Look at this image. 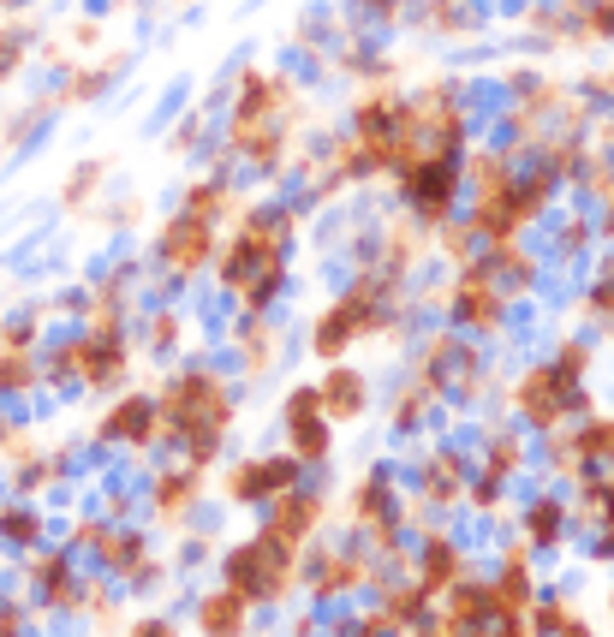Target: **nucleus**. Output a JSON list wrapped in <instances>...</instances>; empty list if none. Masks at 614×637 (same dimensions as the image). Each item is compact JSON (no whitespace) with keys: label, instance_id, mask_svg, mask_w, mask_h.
<instances>
[{"label":"nucleus","instance_id":"obj_1","mask_svg":"<svg viewBox=\"0 0 614 637\" xmlns=\"http://www.w3.org/2000/svg\"><path fill=\"white\" fill-rule=\"evenodd\" d=\"M155 418H162V441H185V465L209 471L233 429V393L215 369H180L155 399Z\"/></svg>","mask_w":614,"mask_h":637},{"label":"nucleus","instance_id":"obj_2","mask_svg":"<svg viewBox=\"0 0 614 637\" xmlns=\"http://www.w3.org/2000/svg\"><path fill=\"white\" fill-rule=\"evenodd\" d=\"M292 227H299V220H292L287 209L251 215V220L239 227V239L227 245L222 280L245 299V310H251V316H262V310H269V299L287 287V245H292Z\"/></svg>","mask_w":614,"mask_h":637},{"label":"nucleus","instance_id":"obj_3","mask_svg":"<svg viewBox=\"0 0 614 637\" xmlns=\"http://www.w3.org/2000/svg\"><path fill=\"white\" fill-rule=\"evenodd\" d=\"M292 108V84L269 78V72H245L239 78V108H233V150L251 161L257 173L281 168V114Z\"/></svg>","mask_w":614,"mask_h":637},{"label":"nucleus","instance_id":"obj_4","mask_svg":"<svg viewBox=\"0 0 614 637\" xmlns=\"http://www.w3.org/2000/svg\"><path fill=\"white\" fill-rule=\"evenodd\" d=\"M394 269H370V274H358L353 287H346V299H334L323 310V322H316V334H311V346H316V358L323 364H341V352L353 346V339L364 334H383L388 328V292H394Z\"/></svg>","mask_w":614,"mask_h":637},{"label":"nucleus","instance_id":"obj_5","mask_svg":"<svg viewBox=\"0 0 614 637\" xmlns=\"http://www.w3.org/2000/svg\"><path fill=\"white\" fill-rule=\"evenodd\" d=\"M584 364H591V352L573 339V346H561V358H554V364L525 369V381H519V418L531 423V429H561L579 411V399H584Z\"/></svg>","mask_w":614,"mask_h":637},{"label":"nucleus","instance_id":"obj_6","mask_svg":"<svg viewBox=\"0 0 614 637\" xmlns=\"http://www.w3.org/2000/svg\"><path fill=\"white\" fill-rule=\"evenodd\" d=\"M292 577H299V548H287V542H274V537H257L251 542H239L227 554V590H239L245 602H262V607H274V602H287V590H292Z\"/></svg>","mask_w":614,"mask_h":637},{"label":"nucleus","instance_id":"obj_7","mask_svg":"<svg viewBox=\"0 0 614 637\" xmlns=\"http://www.w3.org/2000/svg\"><path fill=\"white\" fill-rule=\"evenodd\" d=\"M209 250H215V220L192 215V209H180L162 227V239H155V257H162V269L173 280H192L203 262H209Z\"/></svg>","mask_w":614,"mask_h":637},{"label":"nucleus","instance_id":"obj_8","mask_svg":"<svg viewBox=\"0 0 614 637\" xmlns=\"http://www.w3.org/2000/svg\"><path fill=\"white\" fill-rule=\"evenodd\" d=\"M400 197L418 209L423 227H442L453 197H460V168L453 161H412V168H400Z\"/></svg>","mask_w":614,"mask_h":637},{"label":"nucleus","instance_id":"obj_9","mask_svg":"<svg viewBox=\"0 0 614 637\" xmlns=\"http://www.w3.org/2000/svg\"><path fill=\"white\" fill-rule=\"evenodd\" d=\"M453 322L472 334H495L502 328V292H495V269L484 262H465L453 280Z\"/></svg>","mask_w":614,"mask_h":637},{"label":"nucleus","instance_id":"obj_10","mask_svg":"<svg viewBox=\"0 0 614 637\" xmlns=\"http://www.w3.org/2000/svg\"><path fill=\"white\" fill-rule=\"evenodd\" d=\"M287 441H292V458L299 465H323L328 447H334V429L316 406V388H299L287 399Z\"/></svg>","mask_w":614,"mask_h":637},{"label":"nucleus","instance_id":"obj_11","mask_svg":"<svg viewBox=\"0 0 614 637\" xmlns=\"http://www.w3.org/2000/svg\"><path fill=\"white\" fill-rule=\"evenodd\" d=\"M96 441H126V447H150V441H162V418H155V399H150V393L120 399V406H114L108 418L96 423Z\"/></svg>","mask_w":614,"mask_h":637},{"label":"nucleus","instance_id":"obj_12","mask_svg":"<svg viewBox=\"0 0 614 637\" xmlns=\"http://www.w3.org/2000/svg\"><path fill=\"white\" fill-rule=\"evenodd\" d=\"M299 483V458L281 453V458H251V465H239L227 477V495L233 500H274L287 495V488Z\"/></svg>","mask_w":614,"mask_h":637},{"label":"nucleus","instance_id":"obj_13","mask_svg":"<svg viewBox=\"0 0 614 637\" xmlns=\"http://www.w3.org/2000/svg\"><path fill=\"white\" fill-rule=\"evenodd\" d=\"M269 518H262V537H274V542H287V548H299L304 537H311L316 525H323V495H274L269 500Z\"/></svg>","mask_w":614,"mask_h":637},{"label":"nucleus","instance_id":"obj_14","mask_svg":"<svg viewBox=\"0 0 614 637\" xmlns=\"http://www.w3.org/2000/svg\"><path fill=\"white\" fill-rule=\"evenodd\" d=\"M78 376L90 388H114L126 376V328L120 334H78Z\"/></svg>","mask_w":614,"mask_h":637},{"label":"nucleus","instance_id":"obj_15","mask_svg":"<svg viewBox=\"0 0 614 637\" xmlns=\"http://www.w3.org/2000/svg\"><path fill=\"white\" fill-rule=\"evenodd\" d=\"M316 406H323V418L328 423H353L364 418V406H370V388H364V376L358 369H328L323 381H316Z\"/></svg>","mask_w":614,"mask_h":637},{"label":"nucleus","instance_id":"obj_16","mask_svg":"<svg viewBox=\"0 0 614 637\" xmlns=\"http://www.w3.org/2000/svg\"><path fill=\"white\" fill-rule=\"evenodd\" d=\"M353 512L376 542H394V488H388L383 471H370V477L353 488Z\"/></svg>","mask_w":614,"mask_h":637},{"label":"nucleus","instance_id":"obj_17","mask_svg":"<svg viewBox=\"0 0 614 637\" xmlns=\"http://www.w3.org/2000/svg\"><path fill=\"white\" fill-rule=\"evenodd\" d=\"M245 619H251V602L239 590H215V596L197 602V631L203 637H245Z\"/></svg>","mask_w":614,"mask_h":637},{"label":"nucleus","instance_id":"obj_18","mask_svg":"<svg viewBox=\"0 0 614 637\" xmlns=\"http://www.w3.org/2000/svg\"><path fill=\"white\" fill-rule=\"evenodd\" d=\"M197 488H203V465H173V471H162V477L150 483V500H155L162 518H180L197 500Z\"/></svg>","mask_w":614,"mask_h":637},{"label":"nucleus","instance_id":"obj_19","mask_svg":"<svg viewBox=\"0 0 614 637\" xmlns=\"http://www.w3.org/2000/svg\"><path fill=\"white\" fill-rule=\"evenodd\" d=\"M460 572H465V560H460V548H453L448 537L423 542V566H418V590H423V596H442Z\"/></svg>","mask_w":614,"mask_h":637},{"label":"nucleus","instance_id":"obj_20","mask_svg":"<svg viewBox=\"0 0 614 637\" xmlns=\"http://www.w3.org/2000/svg\"><path fill=\"white\" fill-rule=\"evenodd\" d=\"M364 577H370V560L364 554H323V572H316V602H334L346 596V590H358Z\"/></svg>","mask_w":614,"mask_h":637},{"label":"nucleus","instance_id":"obj_21","mask_svg":"<svg viewBox=\"0 0 614 637\" xmlns=\"http://www.w3.org/2000/svg\"><path fill=\"white\" fill-rule=\"evenodd\" d=\"M36 584H42V596H49V607H72L78 602V577H72V566L61 554H36Z\"/></svg>","mask_w":614,"mask_h":637},{"label":"nucleus","instance_id":"obj_22","mask_svg":"<svg viewBox=\"0 0 614 637\" xmlns=\"http://www.w3.org/2000/svg\"><path fill=\"white\" fill-rule=\"evenodd\" d=\"M460 483H465V465L453 453L430 458V477H423V488L435 495V507H448V500H460Z\"/></svg>","mask_w":614,"mask_h":637},{"label":"nucleus","instance_id":"obj_23","mask_svg":"<svg viewBox=\"0 0 614 637\" xmlns=\"http://www.w3.org/2000/svg\"><path fill=\"white\" fill-rule=\"evenodd\" d=\"M561 525H567V512L554 507V500H537V507L525 512V542H531V548H549V542H561Z\"/></svg>","mask_w":614,"mask_h":637},{"label":"nucleus","instance_id":"obj_24","mask_svg":"<svg viewBox=\"0 0 614 637\" xmlns=\"http://www.w3.org/2000/svg\"><path fill=\"white\" fill-rule=\"evenodd\" d=\"M519 458H525V441H519V435H495V441H489V453H484V477L507 483V477L519 471Z\"/></svg>","mask_w":614,"mask_h":637},{"label":"nucleus","instance_id":"obj_25","mask_svg":"<svg viewBox=\"0 0 614 637\" xmlns=\"http://www.w3.org/2000/svg\"><path fill=\"white\" fill-rule=\"evenodd\" d=\"M0 537H7V542H36V537H42V512H31V507H0Z\"/></svg>","mask_w":614,"mask_h":637},{"label":"nucleus","instance_id":"obj_26","mask_svg":"<svg viewBox=\"0 0 614 637\" xmlns=\"http://www.w3.org/2000/svg\"><path fill=\"white\" fill-rule=\"evenodd\" d=\"M36 388V364L24 352H0V393H24Z\"/></svg>","mask_w":614,"mask_h":637},{"label":"nucleus","instance_id":"obj_27","mask_svg":"<svg viewBox=\"0 0 614 637\" xmlns=\"http://www.w3.org/2000/svg\"><path fill=\"white\" fill-rule=\"evenodd\" d=\"M24 48H31V31H0V84L12 78V66L24 61Z\"/></svg>","mask_w":614,"mask_h":637},{"label":"nucleus","instance_id":"obj_28","mask_svg":"<svg viewBox=\"0 0 614 637\" xmlns=\"http://www.w3.org/2000/svg\"><path fill=\"white\" fill-rule=\"evenodd\" d=\"M96 180H101V168H96V161H84V168L72 173V185L61 191V203H66V209H78V203H84V197H90V191H96Z\"/></svg>","mask_w":614,"mask_h":637},{"label":"nucleus","instance_id":"obj_29","mask_svg":"<svg viewBox=\"0 0 614 637\" xmlns=\"http://www.w3.org/2000/svg\"><path fill=\"white\" fill-rule=\"evenodd\" d=\"M36 334H42V322H31V316L12 322V328L0 334V352H31V346H36Z\"/></svg>","mask_w":614,"mask_h":637},{"label":"nucleus","instance_id":"obj_30","mask_svg":"<svg viewBox=\"0 0 614 637\" xmlns=\"http://www.w3.org/2000/svg\"><path fill=\"white\" fill-rule=\"evenodd\" d=\"M472 507H477V512L502 507V483H495V477H477V483H472Z\"/></svg>","mask_w":614,"mask_h":637},{"label":"nucleus","instance_id":"obj_31","mask_svg":"<svg viewBox=\"0 0 614 637\" xmlns=\"http://www.w3.org/2000/svg\"><path fill=\"white\" fill-rule=\"evenodd\" d=\"M126 637H180V626H173V619H162V614H155V619H138V626H131Z\"/></svg>","mask_w":614,"mask_h":637},{"label":"nucleus","instance_id":"obj_32","mask_svg":"<svg viewBox=\"0 0 614 637\" xmlns=\"http://www.w3.org/2000/svg\"><path fill=\"white\" fill-rule=\"evenodd\" d=\"M0 637H24V614H19V607H0Z\"/></svg>","mask_w":614,"mask_h":637},{"label":"nucleus","instance_id":"obj_33","mask_svg":"<svg viewBox=\"0 0 614 637\" xmlns=\"http://www.w3.org/2000/svg\"><path fill=\"white\" fill-rule=\"evenodd\" d=\"M173 339H180V322H173V316H155V346H173Z\"/></svg>","mask_w":614,"mask_h":637},{"label":"nucleus","instance_id":"obj_34","mask_svg":"<svg viewBox=\"0 0 614 637\" xmlns=\"http://www.w3.org/2000/svg\"><path fill=\"white\" fill-rule=\"evenodd\" d=\"M418 637H460V631H453V626H423Z\"/></svg>","mask_w":614,"mask_h":637},{"label":"nucleus","instance_id":"obj_35","mask_svg":"<svg viewBox=\"0 0 614 637\" xmlns=\"http://www.w3.org/2000/svg\"><path fill=\"white\" fill-rule=\"evenodd\" d=\"M0 7H12V0H0Z\"/></svg>","mask_w":614,"mask_h":637}]
</instances>
